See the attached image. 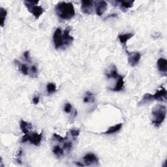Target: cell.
Wrapping results in <instances>:
<instances>
[{
    "instance_id": "obj_24",
    "label": "cell",
    "mask_w": 167,
    "mask_h": 167,
    "mask_svg": "<svg viewBox=\"0 0 167 167\" xmlns=\"http://www.w3.org/2000/svg\"><path fill=\"white\" fill-rule=\"evenodd\" d=\"M70 133H71V135L73 137L76 138L79 135L80 130L79 129H71V131H70Z\"/></svg>"
},
{
    "instance_id": "obj_22",
    "label": "cell",
    "mask_w": 167,
    "mask_h": 167,
    "mask_svg": "<svg viewBox=\"0 0 167 167\" xmlns=\"http://www.w3.org/2000/svg\"><path fill=\"white\" fill-rule=\"evenodd\" d=\"M86 97L84 99V103H89V102H94L95 99L93 97V94L91 92H86Z\"/></svg>"
},
{
    "instance_id": "obj_3",
    "label": "cell",
    "mask_w": 167,
    "mask_h": 167,
    "mask_svg": "<svg viewBox=\"0 0 167 167\" xmlns=\"http://www.w3.org/2000/svg\"><path fill=\"white\" fill-rule=\"evenodd\" d=\"M151 122L155 127H159L165 121L166 116V107L162 104H157L151 111Z\"/></svg>"
},
{
    "instance_id": "obj_16",
    "label": "cell",
    "mask_w": 167,
    "mask_h": 167,
    "mask_svg": "<svg viewBox=\"0 0 167 167\" xmlns=\"http://www.w3.org/2000/svg\"><path fill=\"white\" fill-rule=\"evenodd\" d=\"M122 125H123L122 123H119L116 125L110 127L106 132H104V134L111 135V134H114L115 133H117V132H118L119 131H120V129H122Z\"/></svg>"
},
{
    "instance_id": "obj_2",
    "label": "cell",
    "mask_w": 167,
    "mask_h": 167,
    "mask_svg": "<svg viewBox=\"0 0 167 167\" xmlns=\"http://www.w3.org/2000/svg\"><path fill=\"white\" fill-rule=\"evenodd\" d=\"M55 12L58 17L63 20H71L75 15L73 4L70 2H60L55 6Z\"/></svg>"
},
{
    "instance_id": "obj_7",
    "label": "cell",
    "mask_w": 167,
    "mask_h": 167,
    "mask_svg": "<svg viewBox=\"0 0 167 167\" xmlns=\"http://www.w3.org/2000/svg\"><path fill=\"white\" fill-rule=\"evenodd\" d=\"M167 91L165 88H161L154 95H151V101L156 100L161 102H166Z\"/></svg>"
},
{
    "instance_id": "obj_27",
    "label": "cell",
    "mask_w": 167,
    "mask_h": 167,
    "mask_svg": "<svg viewBox=\"0 0 167 167\" xmlns=\"http://www.w3.org/2000/svg\"><path fill=\"white\" fill-rule=\"evenodd\" d=\"M24 57H25V59L27 61H28V62H30L31 60H30V56H29V51H26L24 54Z\"/></svg>"
},
{
    "instance_id": "obj_26",
    "label": "cell",
    "mask_w": 167,
    "mask_h": 167,
    "mask_svg": "<svg viewBox=\"0 0 167 167\" xmlns=\"http://www.w3.org/2000/svg\"><path fill=\"white\" fill-rule=\"evenodd\" d=\"M63 148L67 150H70L72 148V143L71 142H65L63 144Z\"/></svg>"
},
{
    "instance_id": "obj_14",
    "label": "cell",
    "mask_w": 167,
    "mask_h": 167,
    "mask_svg": "<svg viewBox=\"0 0 167 167\" xmlns=\"http://www.w3.org/2000/svg\"><path fill=\"white\" fill-rule=\"evenodd\" d=\"M134 36L133 33H125V34H122L119 35L118 39L120 42L123 45L124 47L126 48V43L127 42L129 41L130 39H131Z\"/></svg>"
},
{
    "instance_id": "obj_28",
    "label": "cell",
    "mask_w": 167,
    "mask_h": 167,
    "mask_svg": "<svg viewBox=\"0 0 167 167\" xmlns=\"http://www.w3.org/2000/svg\"><path fill=\"white\" fill-rule=\"evenodd\" d=\"M31 72H32V74H33V75H37L38 71H37V68L36 66L33 65L32 67H31Z\"/></svg>"
},
{
    "instance_id": "obj_29",
    "label": "cell",
    "mask_w": 167,
    "mask_h": 167,
    "mask_svg": "<svg viewBox=\"0 0 167 167\" xmlns=\"http://www.w3.org/2000/svg\"><path fill=\"white\" fill-rule=\"evenodd\" d=\"M33 102L35 104H37L39 103V97L38 96L34 97L33 99Z\"/></svg>"
},
{
    "instance_id": "obj_20",
    "label": "cell",
    "mask_w": 167,
    "mask_h": 167,
    "mask_svg": "<svg viewBox=\"0 0 167 167\" xmlns=\"http://www.w3.org/2000/svg\"><path fill=\"white\" fill-rule=\"evenodd\" d=\"M53 153L58 157H60L62 156V155H63V153H64L63 149H61L60 146H56L54 147Z\"/></svg>"
},
{
    "instance_id": "obj_4",
    "label": "cell",
    "mask_w": 167,
    "mask_h": 167,
    "mask_svg": "<svg viewBox=\"0 0 167 167\" xmlns=\"http://www.w3.org/2000/svg\"><path fill=\"white\" fill-rule=\"evenodd\" d=\"M24 3L29 12L33 15L36 20L39 19V18L44 13L43 8L41 6L37 5L39 3V2L24 1Z\"/></svg>"
},
{
    "instance_id": "obj_9",
    "label": "cell",
    "mask_w": 167,
    "mask_h": 167,
    "mask_svg": "<svg viewBox=\"0 0 167 167\" xmlns=\"http://www.w3.org/2000/svg\"><path fill=\"white\" fill-rule=\"evenodd\" d=\"M42 133L38 134L37 133H33L32 134H29V141L31 144H32L34 146H38L40 145V144L42 141Z\"/></svg>"
},
{
    "instance_id": "obj_19",
    "label": "cell",
    "mask_w": 167,
    "mask_h": 167,
    "mask_svg": "<svg viewBox=\"0 0 167 167\" xmlns=\"http://www.w3.org/2000/svg\"><path fill=\"white\" fill-rule=\"evenodd\" d=\"M7 14V10L3 9V7H1V9H0V22H1V26L2 28L4 26Z\"/></svg>"
},
{
    "instance_id": "obj_17",
    "label": "cell",
    "mask_w": 167,
    "mask_h": 167,
    "mask_svg": "<svg viewBox=\"0 0 167 167\" xmlns=\"http://www.w3.org/2000/svg\"><path fill=\"white\" fill-rule=\"evenodd\" d=\"M106 75L108 77V79H117L118 76H119L118 73L117 69H116V66L112 65V69L110 70L109 73H107Z\"/></svg>"
},
{
    "instance_id": "obj_8",
    "label": "cell",
    "mask_w": 167,
    "mask_h": 167,
    "mask_svg": "<svg viewBox=\"0 0 167 167\" xmlns=\"http://www.w3.org/2000/svg\"><path fill=\"white\" fill-rule=\"evenodd\" d=\"M94 6L95 7L96 13L98 16H102L107 9V3L105 1L94 2Z\"/></svg>"
},
{
    "instance_id": "obj_30",
    "label": "cell",
    "mask_w": 167,
    "mask_h": 167,
    "mask_svg": "<svg viewBox=\"0 0 167 167\" xmlns=\"http://www.w3.org/2000/svg\"><path fill=\"white\" fill-rule=\"evenodd\" d=\"M76 164L78 166H84V165L83 164H81L80 162H76Z\"/></svg>"
},
{
    "instance_id": "obj_5",
    "label": "cell",
    "mask_w": 167,
    "mask_h": 167,
    "mask_svg": "<svg viewBox=\"0 0 167 167\" xmlns=\"http://www.w3.org/2000/svg\"><path fill=\"white\" fill-rule=\"evenodd\" d=\"M125 52L128 54V61H129V63L132 67H135L141 60V54L139 52H129L127 48H125Z\"/></svg>"
},
{
    "instance_id": "obj_25",
    "label": "cell",
    "mask_w": 167,
    "mask_h": 167,
    "mask_svg": "<svg viewBox=\"0 0 167 167\" xmlns=\"http://www.w3.org/2000/svg\"><path fill=\"white\" fill-rule=\"evenodd\" d=\"M72 109V106L71 104L70 103H67L65 104V108H64V110L66 112V113H70Z\"/></svg>"
},
{
    "instance_id": "obj_11",
    "label": "cell",
    "mask_w": 167,
    "mask_h": 167,
    "mask_svg": "<svg viewBox=\"0 0 167 167\" xmlns=\"http://www.w3.org/2000/svg\"><path fill=\"white\" fill-rule=\"evenodd\" d=\"M157 67L159 71L162 73H164L165 75L167 73V61L164 58H159L157 60Z\"/></svg>"
},
{
    "instance_id": "obj_10",
    "label": "cell",
    "mask_w": 167,
    "mask_h": 167,
    "mask_svg": "<svg viewBox=\"0 0 167 167\" xmlns=\"http://www.w3.org/2000/svg\"><path fill=\"white\" fill-rule=\"evenodd\" d=\"M83 160L86 163V165L89 166L94 163H97L99 159L97 157L94 153H88L83 158Z\"/></svg>"
},
{
    "instance_id": "obj_23",
    "label": "cell",
    "mask_w": 167,
    "mask_h": 167,
    "mask_svg": "<svg viewBox=\"0 0 167 167\" xmlns=\"http://www.w3.org/2000/svg\"><path fill=\"white\" fill-rule=\"evenodd\" d=\"M54 137L55 138L57 141H59V142H63V141H65L66 140H67V137H61L60 135H57L56 133H54Z\"/></svg>"
},
{
    "instance_id": "obj_12",
    "label": "cell",
    "mask_w": 167,
    "mask_h": 167,
    "mask_svg": "<svg viewBox=\"0 0 167 167\" xmlns=\"http://www.w3.org/2000/svg\"><path fill=\"white\" fill-rule=\"evenodd\" d=\"M124 77L122 75H119L117 79V82H116V86L114 88H110V90L114 91H122L124 86Z\"/></svg>"
},
{
    "instance_id": "obj_18",
    "label": "cell",
    "mask_w": 167,
    "mask_h": 167,
    "mask_svg": "<svg viewBox=\"0 0 167 167\" xmlns=\"http://www.w3.org/2000/svg\"><path fill=\"white\" fill-rule=\"evenodd\" d=\"M15 62H16V63L18 65L19 69H20V71L22 72L23 75H28L29 74V68L28 65H26V64L20 63V62H18L17 60L15 61Z\"/></svg>"
},
{
    "instance_id": "obj_21",
    "label": "cell",
    "mask_w": 167,
    "mask_h": 167,
    "mask_svg": "<svg viewBox=\"0 0 167 167\" xmlns=\"http://www.w3.org/2000/svg\"><path fill=\"white\" fill-rule=\"evenodd\" d=\"M46 88H47V91L49 94H53V93L56 92L57 90L56 84L54 83H48L47 84V86H46Z\"/></svg>"
},
{
    "instance_id": "obj_1",
    "label": "cell",
    "mask_w": 167,
    "mask_h": 167,
    "mask_svg": "<svg viewBox=\"0 0 167 167\" xmlns=\"http://www.w3.org/2000/svg\"><path fill=\"white\" fill-rule=\"evenodd\" d=\"M71 28L67 27L63 32L60 28L56 29L53 36L54 44L56 49L69 46L74 41V38L70 35Z\"/></svg>"
},
{
    "instance_id": "obj_13",
    "label": "cell",
    "mask_w": 167,
    "mask_h": 167,
    "mask_svg": "<svg viewBox=\"0 0 167 167\" xmlns=\"http://www.w3.org/2000/svg\"><path fill=\"white\" fill-rule=\"evenodd\" d=\"M20 127L22 133L24 135L28 134L29 130L32 129V124L29 122H25L23 119H21L20 123Z\"/></svg>"
},
{
    "instance_id": "obj_6",
    "label": "cell",
    "mask_w": 167,
    "mask_h": 167,
    "mask_svg": "<svg viewBox=\"0 0 167 167\" xmlns=\"http://www.w3.org/2000/svg\"><path fill=\"white\" fill-rule=\"evenodd\" d=\"M94 7V2L90 0L81 2V10L86 14H91L93 13V9Z\"/></svg>"
},
{
    "instance_id": "obj_15",
    "label": "cell",
    "mask_w": 167,
    "mask_h": 167,
    "mask_svg": "<svg viewBox=\"0 0 167 167\" xmlns=\"http://www.w3.org/2000/svg\"><path fill=\"white\" fill-rule=\"evenodd\" d=\"M135 1H131V2H128V1H125V2H122V1H118V3L120 4V9H121L123 11H127V9H129L131 7H133V4H134Z\"/></svg>"
}]
</instances>
